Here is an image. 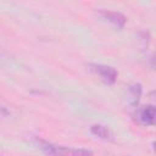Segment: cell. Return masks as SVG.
Here are the masks:
<instances>
[{
  "label": "cell",
  "mask_w": 156,
  "mask_h": 156,
  "mask_svg": "<svg viewBox=\"0 0 156 156\" xmlns=\"http://www.w3.org/2000/svg\"><path fill=\"white\" fill-rule=\"evenodd\" d=\"M89 69L96 74L100 80L106 84V85H112L115 84V82L117 80V77H118V72L111 67V66H107V65H102V63H89L88 65Z\"/></svg>",
  "instance_id": "1"
},
{
  "label": "cell",
  "mask_w": 156,
  "mask_h": 156,
  "mask_svg": "<svg viewBox=\"0 0 156 156\" xmlns=\"http://www.w3.org/2000/svg\"><path fill=\"white\" fill-rule=\"evenodd\" d=\"M136 118L144 126H154V123H155L154 105H146L140 108H136Z\"/></svg>",
  "instance_id": "2"
},
{
  "label": "cell",
  "mask_w": 156,
  "mask_h": 156,
  "mask_svg": "<svg viewBox=\"0 0 156 156\" xmlns=\"http://www.w3.org/2000/svg\"><path fill=\"white\" fill-rule=\"evenodd\" d=\"M101 16L104 20H106L107 22H110L115 28L117 29H122L127 22V18L124 15H122L121 12H116V11H102Z\"/></svg>",
  "instance_id": "3"
},
{
  "label": "cell",
  "mask_w": 156,
  "mask_h": 156,
  "mask_svg": "<svg viewBox=\"0 0 156 156\" xmlns=\"http://www.w3.org/2000/svg\"><path fill=\"white\" fill-rule=\"evenodd\" d=\"M90 132L93 135L104 139V140H113V133L112 130L104 124H93L90 127Z\"/></svg>",
  "instance_id": "4"
},
{
  "label": "cell",
  "mask_w": 156,
  "mask_h": 156,
  "mask_svg": "<svg viewBox=\"0 0 156 156\" xmlns=\"http://www.w3.org/2000/svg\"><path fill=\"white\" fill-rule=\"evenodd\" d=\"M141 95V85L140 84H132L128 87V98H129V105L133 108H136L139 99Z\"/></svg>",
  "instance_id": "5"
},
{
  "label": "cell",
  "mask_w": 156,
  "mask_h": 156,
  "mask_svg": "<svg viewBox=\"0 0 156 156\" xmlns=\"http://www.w3.org/2000/svg\"><path fill=\"white\" fill-rule=\"evenodd\" d=\"M9 115H10L9 110H7L4 105H1V104H0V121H1V119H4V118H6V117H9Z\"/></svg>",
  "instance_id": "6"
}]
</instances>
